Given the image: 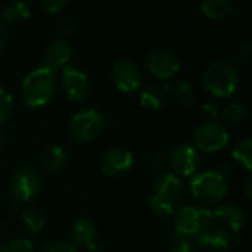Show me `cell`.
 <instances>
[{"label": "cell", "instance_id": "6da1fadb", "mask_svg": "<svg viewBox=\"0 0 252 252\" xmlns=\"http://www.w3.org/2000/svg\"><path fill=\"white\" fill-rule=\"evenodd\" d=\"M56 90V75L53 71L38 66L25 75L21 84V97L31 108L47 105Z\"/></svg>", "mask_w": 252, "mask_h": 252}, {"label": "cell", "instance_id": "7a4b0ae2", "mask_svg": "<svg viewBox=\"0 0 252 252\" xmlns=\"http://www.w3.org/2000/svg\"><path fill=\"white\" fill-rule=\"evenodd\" d=\"M204 86L216 97L232 96L239 86V72L232 62L214 61L204 72Z\"/></svg>", "mask_w": 252, "mask_h": 252}, {"label": "cell", "instance_id": "3957f363", "mask_svg": "<svg viewBox=\"0 0 252 252\" xmlns=\"http://www.w3.org/2000/svg\"><path fill=\"white\" fill-rule=\"evenodd\" d=\"M192 195L202 204H214L226 198L229 192V180L214 170L196 173L190 180Z\"/></svg>", "mask_w": 252, "mask_h": 252}, {"label": "cell", "instance_id": "277c9868", "mask_svg": "<svg viewBox=\"0 0 252 252\" xmlns=\"http://www.w3.org/2000/svg\"><path fill=\"white\" fill-rule=\"evenodd\" d=\"M105 127L103 115L96 109H81L75 112L68 123V134L72 142L86 145L93 142Z\"/></svg>", "mask_w": 252, "mask_h": 252}, {"label": "cell", "instance_id": "5b68a950", "mask_svg": "<svg viewBox=\"0 0 252 252\" xmlns=\"http://www.w3.org/2000/svg\"><path fill=\"white\" fill-rule=\"evenodd\" d=\"M213 226V213L207 208L186 205L180 208L174 219V229L177 235L185 238H199Z\"/></svg>", "mask_w": 252, "mask_h": 252}, {"label": "cell", "instance_id": "8992f818", "mask_svg": "<svg viewBox=\"0 0 252 252\" xmlns=\"http://www.w3.org/2000/svg\"><path fill=\"white\" fill-rule=\"evenodd\" d=\"M230 142V133L224 124L216 120H207L193 130V143L204 152H217Z\"/></svg>", "mask_w": 252, "mask_h": 252}, {"label": "cell", "instance_id": "52a82bcc", "mask_svg": "<svg viewBox=\"0 0 252 252\" xmlns=\"http://www.w3.org/2000/svg\"><path fill=\"white\" fill-rule=\"evenodd\" d=\"M111 78L123 93H134L142 86V71L128 58H118L111 66Z\"/></svg>", "mask_w": 252, "mask_h": 252}, {"label": "cell", "instance_id": "ba28073f", "mask_svg": "<svg viewBox=\"0 0 252 252\" xmlns=\"http://www.w3.org/2000/svg\"><path fill=\"white\" fill-rule=\"evenodd\" d=\"M41 190V179L31 167H21L10 180V192L16 201L25 202L34 199Z\"/></svg>", "mask_w": 252, "mask_h": 252}, {"label": "cell", "instance_id": "9c48e42d", "mask_svg": "<svg viewBox=\"0 0 252 252\" xmlns=\"http://www.w3.org/2000/svg\"><path fill=\"white\" fill-rule=\"evenodd\" d=\"M61 86L65 96L72 102H83L90 93V81L87 74L74 65L63 66L61 75Z\"/></svg>", "mask_w": 252, "mask_h": 252}, {"label": "cell", "instance_id": "30bf717a", "mask_svg": "<svg viewBox=\"0 0 252 252\" xmlns=\"http://www.w3.org/2000/svg\"><path fill=\"white\" fill-rule=\"evenodd\" d=\"M148 69L161 80H168L174 77L180 69V62L177 56L168 49L157 47L151 50L146 56Z\"/></svg>", "mask_w": 252, "mask_h": 252}, {"label": "cell", "instance_id": "8fae6325", "mask_svg": "<svg viewBox=\"0 0 252 252\" xmlns=\"http://www.w3.org/2000/svg\"><path fill=\"white\" fill-rule=\"evenodd\" d=\"M171 167L176 171V176L189 177L195 176L199 165H201V157L195 146L189 143H182L174 148L170 157Z\"/></svg>", "mask_w": 252, "mask_h": 252}, {"label": "cell", "instance_id": "7c38bea8", "mask_svg": "<svg viewBox=\"0 0 252 252\" xmlns=\"http://www.w3.org/2000/svg\"><path fill=\"white\" fill-rule=\"evenodd\" d=\"M134 162V157L128 149L112 148L105 152L100 159V171L108 177H120L126 174Z\"/></svg>", "mask_w": 252, "mask_h": 252}, {"label": "cell", "instance_id": "4fadbf2b", "mask_svg": "<svg viewBox=\"0 0 252 252\" xmlns=\"http://www.w3.org/2000/svg\"><path fill=\"white\" fill-rule=\"evenodd\" d=\"M71 56H72L71 44L63 38H53L52 41H49V44L44 49L43 66L55 72L56 69L66 66Z\"/></svg>", "mask_w": 252, "mask_h": 252}, {"label": "cell", "instance_id": "5bb4252c", "mask_svg": "<svg viewBox=\"0 0 252 252\" xmlns=\"http://www.w3.org/2000/svg\"><path fill=\"white\" fill-rule=\"evenodd\" d=\"M154 195L177 204L185 195L183 182L174 173H164L154 182Z\"/></svg>", "mask_w": 252, "mask_h": 252}, {"label": "cell", "instance_id": "9a60e30c", "mask_svg": "<svg viewBox=\"0 0 252 252\" xmlns=\"http://www.w3.org/2000/svg\"><path fill=\"white\" fill-rule=\"evenodd\" d=\"M213 219H217L230 235L235 236L242 230L245 224V214L241 207L232 202H226L217 207V210L213 213Z\"/></svg>", "mask_w": 252, "mask_h": 252}, {"label": "cell", "instance_id": "2e32d148", "mask_svg": "<svg viewBox=\"0 0 252 252\" xmlns=\"http://www.w3.org/2000/svg\"><path fill=\"white\" fill-rule=\"evenodd\" d=\"M199 247L207 252H224L232 247V235L223 227L211 226L199 238H196Z\"/></svg>", "mask_w": 252, "mask_h": 252}, {"label": "cell", "instance_id": "e0dca14e", "mask_svg": "<svg viewBox=\"0 0 252 252\" xmlns=\"http://www.w3.org/2000/svg\"><path fill=\"white\" fill-rule=\"evenodd\" d=\"M96 236H97V227L93 220L80 219L74 223L71 230V238L74 245L89 250L92 245L96 244Z\"/></svg>", "mask_w": 252, "mask_h": 252}, {"label": "cell", "instance_id": "ac0fdd59", "mask_svg": "<svg viewBox=\"0 0 252 252\" xmlns=\"http://www.w3.org/2000/svg\"><path fill=\"white\" fill-rule=\"evenodd\" d=\"M68 162L66 151L59 145H52L46 148L40 157V164L47 173H59L65 168Z\"/></svg>", "mask_w": 252, "mask_h": 252}, {"label": "cell", "instance_id": "d6986e66", "mask_svg": "<svg viewBox=\"0 0 252 252\" xmlns=\"http://www.w3.org/2000/svg\"><path fill=\"white\" fill-rule=\"evenodd\" d=\"M201 12L211 19H224L235 13V3L232 0H205L199 4Z\"/></svg>", "mask_w": 252, "mask_h": 252}, {"label": "cell", "instance_id": "ffe728a7", "mask_svg": "<svg viewBox=\"0 0 252 252\" xmlns=\"http://www.w3.org/2000/svg\"><path fill=\"white\" fill-rule=\"evenodd\" d=\"M21 221L24 224V229L30 233V235H37L44 229L46 220L41 214L40 210L37 208H27L22 211L21 214Z\"/></svg>", "mask_w": 252, "mask_h": 252}, {"label": "cell", "instance_id": "44dd1931", "mask_svg": "<svg viewBox=\"0 0 252 252\" xmlns=\"http://www.w3.org/2000/svg\"><path fill=\"white\" fill-rule=\"evenodd\" d=\"M232 157L233 159L241 164L245 170L251 171L252 170V140L251 137H245L242 140H239L233 151H232Z\"/></svg>", "mask_w": 252, "mask_h": 252}, {"label": "cell", "instance_id": "7402d4cb", "mask_svg": "<svg viewBox=\"0 0 252 252\" xmlns=\"http://www.w3.org/2000/svg\"><path fill=\"white\" fill-rule=\"evenodd\" d=\"M1 15L7 22H16L30 16V6L24 1H12L1 7Z\"/></svg>", "mask_w": 252, "mask_h": 252}, {"label": "cell", "instance_id": "603a6c76", "mask_svg": "<svg viewBox=\"0 0 252 252\" xmlns=\"http://www.w3.org/2000/svg\"><path fill=\"white\" fill-rule=\"evenodd\" d=\"M247 115H248V108L244 102H232L226 105L221 112V118L224 120V123L229 124H239L247 118Z\"/></svg>", "mask_w": 252, "mask_h": 252}, {"label": "cell", "instance_id": "cb8c5ba5", "mask_svg": "<svg viewBox=\"0 0 252 252\" xmlns=\"http://www.w3.org/2000/svg\"><path fill=\"white\" fill-rule=\"evenodd\" d=\"M139 102L142 106L148 108V109H152V111H158L162 108V103H164V99H162V93L157 89V87H146L142 90L140 93V97H139Z\"/></svg>", "mask_w": 252, "mask_h": 252}, {"label": "cell", "instance_id": "d4e9b609", "mask_svg": "<svg viewBox=\"0 0 252 252\" xmlns=\"http://www.w3.org/2000/svg\"><path fill=\"white\" fill-rule=\"evenodd\" d=\"M174 96H176L177 103L180 106H183V108H189L195 102V90L185 80L176 83V86H174Z\"/></svg>", "mask_w": 252, "mask_h": 252}, {"label": "cell", "instance_id": "484cf974", "mask_svg": "<svg viewBox=\"0 0 252 252\" xmlns=\"http://www.w3.org/2000/svg\"><path fill=\"white\" fill-rule=\"evenodd\" d=\"M176 205L177 204H174V202H171L168 199H164L161 196H157V195H152L151 199H149V208L158 217L171 216L176 211Z\"/></svg>", "mask_w": 252, "mask_h": 252}, {"label": "cell", "instance_id": "4316f807", "mask_svg": "<svg viewBox=\"0 0 252 252\" xmlns=\"http://www.w3.org/2000/svg\"><path fill=\"white\" fill-rule=\"evenodd\" d=\"M13 112V96L6 89L0 87V126L6 123Z\"/></svg>", "mask_w": 252, "mask_h": 252}, {"label": "cell", "instance_id": "83f0119b", "mask_svg": "<svg viewBox=\"0 0 252 252\" xmlns=\"http://www.w3.org/2000/svg\"><path fill=\"white\" fill-rule=\"evenodd\" d=\"M0 252H34V245L30 239L16 238V239H10L4 245H1Z\"/></svg>", "mask_w": 252, "mask_h": 252}, {"label": "cell", "instance_id": "f1b7e54d", "mask_svg": "<svg viewBox=\"0 0 252 252\" xmlns=\"http://www.w3.org/2000/svg\"><path fill=\"white\" fill-rule=\"evenodd\" d=\"M149 164L154 171H164L168 164V157L164 151H155L149 157Z\"/></svg>", "mask_w": 252, "mask_h": 252}, {"label": "cell", "instance_id": "f546056e", "mask_svg": "<svg viewBox=\"0 0 252 252\" xmlns=\"http://www.w3.org/2000/svg\"><path fill=\"white\" fill-rule=\"evenodd\" d=\"M40 252H77V248L74 244L66 241H52L44 245Z\"/></svg>", "mask_w": 252, "mask_h": 252}, {"label": "cell", "instance_id": "4dcf8cb0", "mask_svg": "<svg viewBox=\"0 0 252 252\" xmlns=\"http://www.w3.org/2000/svg\"><path fill=\"white\" fill-rule=\"evenodd\" d=\"M170 252H195V250H193V247H192V244L189 242L188 238L176 233L174 245H173V248H171Z\"/></svg>", "mask_w": 252, "mask_h": 252}, {"label": "cell", "instance_id": "1f68e13d", "mask_svg": "<svg viewBox=\"0 0 252 252\" xmlns=\"http://www.w3.org/2000/svg\"><path fill=\"white\" fill-rule=\"evenodd\" d=\"M251 55H252L251 43H250V41H247V43H242V44H239V46H238L236 53H235V58H236V61H238V62H248V61L251 59Z\"/></svg>", "mask_w": 252, "mask_h": 252}, {"label": "cell", "instance_id": "d6a6232c", "mask_svg": "<svg viewBox=\"0 0 252 252\" xmlns=\"http://www.w3.org/2000/svg\"><path fill=\"white\" fill-rule=\"evenodd\" d=\"M66 1L65 0H44L41 1V7L47 13H59L62 9H65Z\"/></svg>", "mask_w": 252, "mask_h": 252}, {"label": "cell", "instance_id": "836d02e7", "mask_svg": "<svg viewBox=\"0 0 252 252\" xmlns=\"http://www.w3.org/2000/svg\"><path fill=\"white\" fill-rule=\"evenodd\" d=\"M217 173L219 174H221L226 180L230 177V176H233V173H235V170H233V165L232 164H229V162H224V164H221V167L217 170Z\"/></svg>", "mask_w": 252, "mask_h": 252}, {"label": "cell", "instance_id": "e575fe53", "mask_svg": "<svg viewBox=\"0 0 252 252\" xmlns=\"http://www.w3.org/2000/svg\"><path fill=\"white\" fill-rule=\"evenodd\" d=\"M7 35H9L7 27H6V24L0 19V52H1V49L4 47L6 41H7Z\"/></svg>", "mask_w": 252, "mask_h": 252}, {"label": "cell", "instance_id": "d590c367", "mask_svg": "<svg viewBox=\"0 0 252 252\" xmlns=\"http://www.w3.org/2000/svg\"><path fill=\"white\" fill-rule=\"evenodd\" d=\"M202 112L205 114L207 118H211V120L217 117V108L213 103H205L204 108H202Z\"/></svg>", "mask_w": 252, "mask_h": 252}, {"label": "cell", "instance_id": "8d00e7d4", "mask_svg": "<svg viewBox=\"0 0 252 252\" xmlns=\"http://www.w3.org/2000/svg\"><path fill=\"white\" fill-rule=\"evenodd\" d=\"M244 193H245L247 199L252 198V177H247V180L244 183Z\"/></svg>", "mask_w": 252, "mask_h": 252}, {"label": "cell", "instance_id": "74e56055", "mask_svg": "<svg viewBox=\"0 0 252 252\" xmlns=\"http://www.w3.org/2000/svg\"><path fill=\"white\" fill-rule=\"evenodd\" d=\"M89 252H103V248H102V245H97V244H94V245H92L89 250Z\"/></svg>", "mask_w": 252, "mask_h": 252}, {"label": "cell", "instance_id": "f35d334b", "mask_svg": "<svg viewBox=\"0 0 252 252\" xmlns=\"http://www.w3.org/2000/svg\"><path fill=\"white\" fill-rule=\"evenodd\" d=\"M6 140H7V136H6V133L0 128V146H4V145H6Z\"/></svg>", "mask_w": 252, "mask_h": 252}]
</instances>
